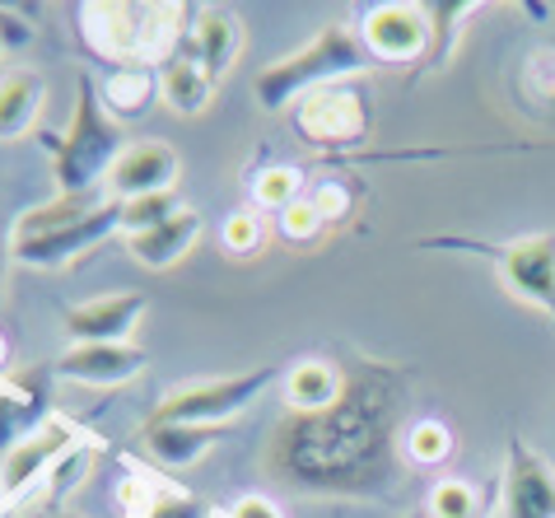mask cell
<instances>
[{"label": "cell", "mask_w": 555, "mask_h": 518, "mask_svg": "<svg viewBox=\"0 0 555 518\" xmlns=\"http://www.w3.org/2000/svg\"><path fill=\"white\" fill-rule=\"evenodd\" d=\"M182 48H188L196 61H202V70L210 75L215 85L224 80L229 70H234V61L243 52V20L234 10H196V24L182 28Z\"/></svg>", "instance_id": "5bb4252c"}, {"label": "cell", "mask_w": 555, "mask_h": 518, "mask_svg": "<svg viewBox=\"0 0 555 518\" xmlns=\"http://www.w3.org/2000/svg\"><path fill=\"white\" fill-rule=\"evenodd\" d=\"M38 141L56 159V196H85L103 192L113 164L121 159V121L107 117L99 85L80 75V99H75L70 127L66 131H38Z\"/></svg>", "instance_id": "277c9868"}, {"label": "cell", "mask_w": 555, "mask_h": 518, "mask_svg": "<svg viewBox=\"0 0 555 518\" xmlns=\"http://www.w3.org/2000/svg\"><path fill=\"white\" fill-rule=\"evenodd\" d=\"M159 94H164V108L178 113V117H202L215 99V80L202 70V61H196L188 48H173V56L164 61L159 70Z\"/></svg>", "instance_id": "e0dca14e"}, {"label": "cell", "mask_w": 555, "mask_h": 518, "mask_svg": "<svg viewBox=\"0 0 555 518\" xmlns=\"http://www.w3.org/2000/svg\"><path fill=\"white\" fill-rule=\"evenodd\" d=\"M28 518H80V514H70V509H34Z\"/></svg>", "instance_id": "1f68e13d"}, {"label": "cell", "mask_w": 555, "mask_h": 518, "mask_svg": "<svg viewBox=\"0 0 555 518\" xmlns=\"http://www.w3.org/2000/svg\"><path fill=\"white\" fill-rule=\"evenodd\" d=\"M304 202V173L289 169V164H281V169H261L253 178V206L257 210H275L281 216L285 206Z\"/></svg>", "instance_id": "603a6c76"}, {"label": "cell", "mask_w": 555, "mask_h": 518, "mask_svg": "<svg viewBox=\"0 0 555 518\" xmlns=\"http://www.w3.org/2000/svg\"><path fill=\"white\" fill-rule=\"evenodd\" d=\"M500 514L504 518H555V467L518 435H508V444H504Z\"/></svg>", "instance_id": "30bf717a"}, {"label": "cell", "mask_w": 555, "mask_h": 518, "mask_svg": "<svg viewBox=\"0 0 555 518\" xmlns=\"http://www.w3.org/2000/svg\"><path fill=\"white\" fill-rule=\"evenodd\" d=\"M453 449H457L453 430L443 420H435V416L411 420L406 430H402V458L411 467H443V463L453 458Z\"/></svg>", "instance_id": "7402d4cb"}, {"label": "cell", "mask_w": 555, "mask_h": 518, "mask_svg": "<svg viewBox=\"0 0 555 518\" xmlns=\"http://www.w3.org/2000/svg\"><path fill=\"white\" fill-rule=\"evenodd\" d=\"M75 444V430L70 420H48L38 425L28 439H20V444H10L5 453H0V509H5V500H20L28 485L48 481L52 467L66 458Z\"/></svg>", "instance_id": "8fae6325"}, {"label": "cell", "mask_w": 555, "mask_h": 518, "mask_svg": "<svg viewBox=\"0 0 555 518\" xmlns=\"http://www.w3.org/2000/svg\"><path fill=\"white\" fill-rule=\"evenodd\" d=\"M42 103H48V85H42L38 70L20 66L0 75V141H20L38 121Z\"/></svg>", "instance_id": "ffe728a7"}, {"label": "cell", "mask_w": 555, "mask_h": 518, "mask_svg": "<svg viewBox=\"0 0 555 518\" xmlns=\"http://www.w3.org/2000/svg\"><path fill=\"white\" fill-rule=\"evenodd\" d=\"M369 66H374V56L364 52L360 34L346 24H327V28H318V38L308 42V48L271 61V66L257 75L253 80L257 108L261 113H295V103L304 94L327 89V85H346L350 75H364Z\"/></svg>", "instance_id": "3957f363"}, {"label": "cell", "mask_w": 555, "mask_h": 518, "mask_svg": "<svg viewBox=\"0 0 555 518\" xmlns=\"http://www.w3.org/2000/svg\"><path fill=\"white\" fill-rule=\"evenodd\" d=\"M178 5H113V0H89L80 5V38L85 48L113 61V66H150V56H173V38H182Z\"/></svg>", "instance_id": "5b68a950"}, {"label": "cell", "mask_w": 555, "mask_h": 518, "mask_svg": "<svg viewBox=\"0 0 555 518\" xmlns=\"http://www.w3.org/2000/svg\"><path fill=\"white\" fill-rule=\"evenodd\" d=\"M5 355H10V346H5V337H0V370H5Z\"/></svg>", "instance_id": "d6a6232c"}, {"label": "cell", "mask_w": 555, "mask_h": 518, "mask_svg": "<svg viewBox=\"0 0 555 518\" xmlns=\"http://www.w3.org/2000/svg\"><path fill=\"white\" fill-rule=\"evenodd\" d=\"M113 234H121V202L107 192H85V196H56V202L24 210L10 230V262L56 271L99 248Z\"/></svg>", "instance_id": "7a4b0ae2"}, {"label": "cell", "mask_w": 555, "mask_h": 518, "mask_svg": "<svg viewBox=\"0 0 555 518\" xmlns=\"http://www.w3.org/2000/svg\"><path fill=\"white\" fill-rule=\"evenodd\" d=\"M421 248L486 257V262L500 271L508 295L542 309L555 323V230L522 234L508 243H486V238H467V234H435V238H421Z\"/></svg>", "instance_id": "8992f818"}, {"label": "cell", "mask_w": 555, "mask_h": 518, "mask_svg": "<svg viewBox=\"0 0 555 518\" xmlns=\"http://www.w3.org/2000/svg\"><path fill=\"white\" fill-rule=\"evenodd\" d=\"M56 374L85 388H121L145 374V350L135 346H70L56 360Z\"/></svg>", "instance_id": "9a60e30c"}, {"label": "cell", "mask_w": 555, "mask_h": 518, "mask_svg": "<svg viewBox=\"0 0 555 518\" xmlns=\"http://www.w3.org/2000/svg\"><path fill=\"white\" fill-rule=\"evenodd\" d=\"M295 131L299 141L318 145V150H346V145H360L369 135V99L364 89L346 85H327V89H313L295 103Z\"/></svg>", "instance_id": "9c48e42d"}, {"label": "cell", "mask_w": 555, "mask_h": 518, "mask_svg": "<svg viewBox=\"0 0 555 518\" xmlns=\"http://www.w3.org/2000/svg\"><path fill=\"white\" fill-rule=\"evenodd\" d=\"M0 52H5V42H0Z\"/></svg>", "instance_id": "d590c367"}, {"label": "cell", "mask_w": 555, "mask_h": 518, "mask_svg": "<svg viewBox=\"0 0 555 518\" xmlns=\"http://www.w3.org/2000/svg\"><path fill=\"white\" fill-rule=\"evenodd\" d=\"M411 378L392 364H346L327 411H285L267 439V471L299 495L378 500L402 481V416Z\"/></svg>", "instance_id": "6da1fadb"}, {"label": "cell", "mask_w": 555, "mask_h": 518, "mask_svg": "<svg viewBox=\"0 0 555 518\" xmlns=\"http://www.w3.org/2000/svg\"><path fill=\"white\" fill-rule=\"evenodd\" d=\"M285 378L281 364H267V370H248V374H229V378H202V384L173 388L168 398L154 406L150 420L164 425H229L234 416H243L257 398Z\"/></svg>", "instance_id": "52a82bcc"}, {"label": "cell", "mask_w": 555, "mask_h": 518, "mask_svg": "<svg viewBox=\"0 0 555 518\" xmlns=\"http://www.w3.org/2000/svg\"><path fill=\"white\" fill-rule=\"evenodd\" d=\"M202 234H206L202 210L182 206L173 220L154 224V230H141V234H127V252L150 271H168V267H178L196 243H202Z\"/></svg>", "instance_id": "2e32d148"}, {"label": "cell", "mask_w": 555, "mask_h": 518, "mask_svg": "<svg viewBox=\"0 0 555 518\" xmlns=\"http://www.w3.org/2000/svg\"><path fill=\"white\" fill-rule=\"evenodd\" d=\"M220 243H224L229 257H257L261 248H267V216H261L257 206L234 210L220 230Z\"/></svg>", "instance_id": "d4e9b609"}, {"label": "cell", "mask_w": 555, "mask_h": 518, "mask_svg": "<svg viewBox=\"0 0 555 518\" xmlns=\"http://www.w3.org/2000/svg\"><path fill=\"white\" fill-rule=\"evenodd\" d=\"M178 150L164 145V141H141V145H127L121 150V159L113 164V173H107L103 192L113 196V202H141V196H164L178 187Z\"/></svg>", "instance_id": "7c38bea8"}, {"label": "cell", "mask_w": 555, "mask_h": 518, "mask_svg": "<svg viewBox=\"0 0 555 518\" xmlns=\"http://www.w3.org/2000/svg\"><path fill=\"white\" fill-rule=\"evenodd\" d=\"M486 518H490V514H486Z\"/></svg>", "instance_id": "8d00e7d4"}, {"label": "cell", "mask_w": 555, "mask_h": 518, "mask_svg": "<svg viewBox=\"0 0 555 518\" xmlns=\"http://www.w3.org/2000/svg\"><path fill=\"white\" fill-rule=\"evenodd\" d=\"M327 224H322V216L313 210V202H295V206H285L281 216H275V234H281L285 243H295V248H304V243H313Z\"/></svg>", "instance_id": "83f0119b"}, {"label": "cell", "mask_w": 555, "mask_h": 518, "mask_svg": "<svg viewBox=\"0 0 555 518\" xmlns=\"http://www.w3.org/2000/svg\"><path fill=\"white\" fill-rule=\"evenodd\" d=\"M308 202H313V210L322 216V224H341L350 216V206H354V196L341 178H327V182H318L313 192H308Z\"/></svg>", "instance_id": "f1b7e54d"}, {"label": "cell", "mask_w": 555, "mask_h": 518, "mask_svg": "<svg viewBox=\"0 0 555 518\" xmlns=\"http://www.w3.org/2000/svg\"><path fill=\"white\" fill-rule=\"evenodd\" d=\"M178 196L164 192V196H141V202H121V234H141V230H154V224L173 220L178 216Z\"/></svg>", "instance_id": "4316f807"}, {"label": "cell", "mask_w": 555, "mask_h": 518, "mask_svg": "<svg viewBox=\"0 0 555 518\" xmlns=\"http://www.w3.org/2000/svg\"><path fill=\"white\" fill-rule=\"evenodd\" d=\"M103 108L113 121H135L145 117L154 103H164L159 94V75H154L150 66H117L113 75L103 80Z\"/></svg>", "instance_id": "44dd1931"}, {"label": "cell", "mask_w": 555, "mask_h": 518, "mask_svg": "<svg viewBox=\"0 0 555 518\" xmlns=\"http://www.w3.org/2000/svg\"><path fill=\"white\" fill-rule=\"evenodd\" d=\"M425 509H429V518H486L476 485H472V481H462V477H443V481H435V491H429Z\"/></svg>", "instance_id": "cb8c5ba5"}, {"label": "cell", "mask_w": 555, "mask_h": 518, "mask_svg": "<svg viewBox=\"0 0 555 518\" xmlns=\"http://www.w3.org/2000/svg\"><path fill=\"white\" fill-rule=\"evenodd\" d=\"M360 42L374 56V66H411L435 52V14L429 5H411V0H383V5L364 10Z\"/></svg>", "instance_id": "ba28073f"}, {"label": "cell", "mask_w": 555, "mask_h": 518, "mask_svg": "<svg viewBox=\"0 0 555 518\" xmlns=\"http://www.w3.org/2000/svg\"><path fill=\"white\" fill-rule=\"evenodd\" d=\"M5 257H10V243H5V234H0V262H5Z\"/></svg>", "instance_id": "836d02e7"}, {"label": "cell", "mask_w": 555, "mask_h": 518, "mask_svg": "<svg viewBox=\"0 0 555 518\" xmlns=\"http://www.w3.org/2000/svg\"><path fill=\"white\" fill-rule=\"evenodd\" d=\"M224 439V425H164V420H150L145 425V449L150 458H159L164 467H192L202 463L206 453Z\"/></svg>", "instance_id": "d6986e66"}, {"label": "cell", "mask_w": 555, "mask_h": 518, "mask_svg": "<svg viewBox=\"0 0 555 518\" xmlns=\"http://www.w3.org/2000/svg\"><path fill=\"white\" fill-rule=\"evenodd\" d=\"M145 309H150V299L141 289L99 295L66 313V337H70V346H131V332Z\"/></svg>", "instance_id": "4fadbf2b"}, {"label": "cell", "mask_w": 555, "mask_h": 518, "mask_svg": "<svg viewBox=\"0 0 555 518\" xmlns=\"http://www.w3.org/2000/svg\"><path fill=\"white\" fill-rule=\"evenodd\" d=\"M0 42H5V52H20L34 42V24H24L14 10H0Z\"/></svg>", "instance_id": "f546056e"}, {"label": "cell", "mask_w": 555, "mask_h": 518, "mask_svg": "<svg viewBox=\"0 0 555 518\" xmlns=\"http://www.w3.org/2000/svg\"><path fill=\"white\" fill-rule=\"evenodd\" d=\"M135 518H215V509L188 491H173V485H159V491L150 485Z\"/></svg>", "instance_id": "484cf974"}, {"label": "cell", "mask_w": 555, "mask_h": 518, "mask_svg": "<svg viewBox=\"0 0 555 518\" xmlns=\"http://www.w3.org/2000/svg\"><path fill=\"white\" fill-rule=\"evenodd\" d=\"M406 518H429V509H415V514H406Z\"/></svg>", "instance_id": "e575fe53"}, {"label": "cell", "mask_w": 555, "mask_h": 518, "mask_svg": "<svg viewBox=\"0 0 555 518\" xmlns=\"http://www.w3.org/2000/svg\"><path fill=\"white\" fill-rule=\"evenodd\" d=\"M229 518H285V514H281V505H275V500H267V495H243V500H234Z\"/></svg>", "instance_id": "4dcf8cb0"}, {"label": "cell", "mask_w": 555, "mask_h": 518, "mask_svg": "<svg viewBox=\"0 0 555 518\" xmlns=\"http://www.w3.org/2000/svg\"><path fill=\"white\" fill-rule=\"evenodd\" d=\"M341 384H346V370L336 360H322V355H308L299 364H289L281 388H285V406L295 416H308V411H327L336 398H341Z\"/></svg>", "instance_id": "ac0fdd59"}]
</instances>
